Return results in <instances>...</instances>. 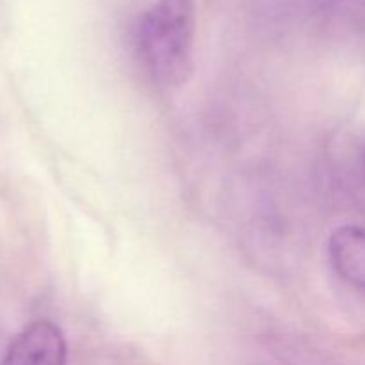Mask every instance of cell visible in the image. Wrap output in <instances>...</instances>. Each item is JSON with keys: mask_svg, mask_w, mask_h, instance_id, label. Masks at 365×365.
<instances>
[{"mask_svg": "<svg viewBox=\"0 0 365 365\" xmlns=\"http://www.w3.org/2000/svg\"><path fill=\"white\" fill-rule=\"evenodd\" d=\"M328 252L339 277L365 292V230L351 225L339 228L331 234Z\"/></svg>", "mask_w": 365, "mask_h": 365, "instance_id": "cell-3", "label": "cell"}, {"mask_svg": "<svg viewBox=\"0 0 365 365\" xmlns=\"http://www.w3.org/2000/svg\"><path fill=\"white\" fill-rule=\"evenodd\" d=\"M66 342L59 327L46 319L27 324L9 342L0 365H64Z\"/></svg>", "mask_w": 365, "mask_h": 365, "instance_id": "cell-2", "label": "cell"}, {"mask_svg": "<svg viewBox=\"0 0 365 365\" xmlns=\"http://www.w3.org/2000/svg\"><path fill=\"white\" fill-rule=\"evenodd\" d=\"M196 13L192 0H157L139 24V56L153 82L177 88L192 71Z\"/></svg>", "mask_w": 365, "mask_h": 365, "instance_id": "cell-1", "label": "cell"}]
</instances>
